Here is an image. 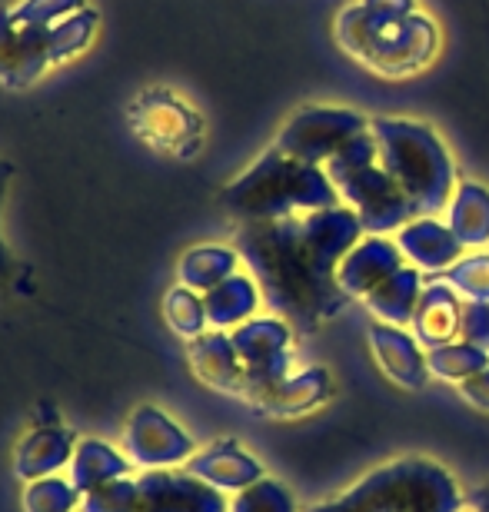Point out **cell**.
Segmentation results:
<instances>
[{"instance_id":"1","label":"cell","mask_w":489,"mask_h":512,"mask_svg":"<svg viewBox=\"0 0 489 512\" xmlns=\"http://www.w3.org/2000/svg\"><path fill=\"white\" fill-rule=\"evenodd\" d=\"M363 237L360 217L336 203L300 217L243 223L237 253L260 283L263 303L287 323L313 330L350 303L336 283V266Z\"/></svg>"},{"instance_id":"2","label":"cell","mask_w":489,"mask_h":512,"mask_svg":"<svg viewBox=\"0 0 489 512\" xmlns=\"http://www.w3.org/2000/svg\"><path fill=\"white\" fill-rule=\"evenodd\" d=\"M333 40L346 57L376 77H416L440 57L443 34L426 10H373L360 0L333 17Z\"/></svg>"},{"instance_id":"3","label":"cell","mask_w":489,"mask_h":512,"mask_svg":"<svg viewBox=\"0 0 489 512\" xmlns=\"http://www.w3.org/2000/svg\"><path fill=\"white\" fill-rule=\"evenodd\" d=\"M380 167L400 183L416 217H440L460 187V170L446 140L416 117L370 120Z\"/></svg>"},{"instance_id":"4","label":"cell","mask_w":489,"mask_h":512,"mask_svg":"<svg viewBox=\"0 0 489 512\" xmlns=\"http://www.w3.org/2000/svg\"><path fill=\"white\" fill-rule=\"evenodd\" d=\"M220 200L243 223L300 217V213L326 210L340 203L323 167L290 157L280 147H270L257 163H250L220 193Z\"/></svg>"},{"instance_id":"5","label":"cell","mask_w":489,"mask_h":512,"mask_svg":"<svg viewBox=\"0 0 489 512\" xmlns=\"http://www.w3.org/2000/svg\"><path fill=\"white\" fill-rule=\"evenodd\" d=\"M323 170L336 187L340 203H346L360 217L366 233L396 237V230H403L416 217L413 203L400 190V183L380 167L373 130H366L350 147H343Z\"/></svg>"},{"instance_id":"6","label":"cell","mask_w":489,"mask_h":512,"mask_svg":"<svg viewBox=\"0 0 489 512\" xmlns=\"http://www.w3.org/2000/svg\"><path fill=\"white\" fill-rule=\"evenodd\" d=\"M463 499L453 479L430 459H400L376 469L340 499L307 512H460Z\"/></svg>"},{"instance_id":"7","label":"cell","mask_w":489,"mask_h":512,"mask_svg":"<svg viewBox=\"0 0 489 512\" xmlns=\"http://www.w3.org/2000/svg\"><path fill=\"white\" fill-rule=\"evenodd\" d=\"M370 120L353 107H300L277 133L273 147L313 167H326L343 147L370 130Z\"/></svg>"},{"instance_id":"8","label":"cell","mask_w":489,"mask_h":512,"mask_svg":"<svg viewBox=\"0 0 489 512\" xmlns=\"http://www.w3.org/2000/svg\"><path fill=\"white\" fill-rule=\"evenodd\" d=\"M230 340L237 346L243 360V389L240 396L253 406L267 393L270 386H277L283 376L293 373L290 363V346H293V326L283 316H253V320L240 323L237 330H230Z\"/></svg>"},{"instance_id":"9","label":"cell","mask_w":489,"mask_h":512,"mask_svg":"<svg viewBox=\"0 0 489 512\" xmlns=\"http://www.w3.org/2000/svg\"><path fill=\"white\" fill-rule=\"evenodd\" d=\"M137 137L173 157H193L203 143V120L170 90H147L130 107Z\"/></svg>"},{"instance_id":"10","label":"cell","mask_w":489,"mask_h":512,"mask_svg":"<svg viewBox=\"0 0 489 512\" xmlns=\"http://www.w3.org/2000/svg\"><path fill=\"white\" fill-rule=\"evenodd\" d=\"M127 459L140 469H170L183 466L197 453V443L187 429H180L173 419L157 406H140L127 423L124 433Z\"/></svg>"},{"instance_id":"11","label":"cell","mask_w":489,"mask_h":512,"mask_svg":"<svg viewBox=\"0 0 489 512\" xmlns=\"http://www.w3.org/2000/svg\"><path fill=\"white\" fill-rule=\"evenodd\" d=\"M137 486L140 512H230L227 496L187 469H147Z\"/></svg>"},{"instance_id":"12","label":"cell","mask_w":489,"mask_h":512,"mask_svg":"<svg viewBox=\"0 0 489 512\" xmlns=\"http://www.w3.org/2000/svg\"><path fill=\"white\" fill-rule=\"evenodd\" d=\"M54 64L50 57V27L24 24L10 10L0 14V84L27 87Z\"/></svg>"},{"instance_id":"13","label":"cell","mask_w":489,"mask_h":512,"mask_svg":"<svg viewBox=\"0 0 489 512\" xmlns=\"http://www.w3.org/2000/svg\"><path fill=\"white\" fill-rule=\"evenodd\" d=\"M400 266H406V256L396 247L393 237L366 233V237L343 256L340 266H336V283H340V290L350 296V300H363V296H370L380 283L390 280Z\"/></svg>"},{"instance_id":"14","label":"cell","mask_w":489,"mask_h":512,"mask_svg":"<svg viewBox=\"0 0 489 512\" xmlns=\"http://www.w3.org/2000/svg\"><path fill=\"white\" fill-rule=\"evenodd\" d=\"M370 350L376 366L386 373V380L400 389H423L430 383V363L420 340L406 326L373 323L370 326Z\"/></svg>"},{"instance_id":"15","label":"cell","mask_w":489,"mask_h":512,"mask_svg":"<svg viewBox=\"0 0 489 512\" xmlns=\"http://www.w3.org/2000/svg\"><path fill=\"white\" fill-rule=\"evenodd\" d=\"M183 469H187L190 476L203 479L207 486L220 489V493H243L247 486L263 479L260 459H253L237 439H217L213 446L193 453L187 463H183Z\"/></svg>"},{"instance_id":"16","label":"cell","mask_w":489,"mask_h":512,"mask_svg":"<svg viewBox=\"0 0 489 512\" xmlns=\"http://www.w3.org/2000/svg\"><path fill=\"white\" fill-rule=\"evenodd\" d=\"M393 240L403 250L406 263L433 276L446 273L466 253L450 223L440 217H413L403 230H396Z\"/></svg>"},{"instance_id":"17","label":"cell","mask_w":489,"mask_h":512,"mask_svg":"<svg viewBox=\"0 0 489 512\" xmlns=\"http://www.w3.org/2000/svg\"><path fill=\"white\" fill-rule=\"evenodd\" d=\"M463 296L453 290L443 276H433L423 286V296L416 303V313L410 320V333L420 340L423 350H436L453 340H460V316H463Z\"/></svg>"},{"instance_id":"18","label":"cell","mask_w":489,"mask_h":512,"mask_svg":"<svg viewBox=\"0 0 489 512\" xmlns=\"http://www.w3.org/2000/svg\"><path fill=\"white\" fill-rule=\"evenodd\" d=\"M187 360L200 383H207L210 389H220V393L240 396L243 373L247 370H243V360L227 330H207V333L193 336L187 346Z\"/></svg>"},{"instance_id":"19","label":"cell","mask_w":489,"mask_h":512,"mask_svg":"<svg viewBox=\"0 0 489 512\" xmlns=\"http://www.w3.org/2000/svg\"><path fill=\"white\" fill-rule=\"evenodd\" d=\"M330 396H333V376L323 366H307L300 373H287L253 406L267 416H303L310 409H320Z\"/></svg>"},{"instance_id":"20","label":"cell","mask_w":489,"mask_h":512,"mask_svg":"<svg viewBox=\"0 0 489 512\" xmlns=\"http://www.w3.org/2000/svg\"><path fill=\"white\" fill-rule=\"evenodd\" d=\"M74 433L60 426H40L24 436L14 453V473L27 483L44 476H57L74 459Z\"/></svg>"},{"instance_id":"21","label":"cell","mask_w":489,"mask_h":512,"mask_svg":"<svg viewBox=\"0 0 489 512\" xmlns=\"http://www.w3.org/2000/svg\"><path fill=\"white\" fill-rule=\"evenodd\" d=\"M260 303H263L260 283L250 273H233L230 280H223L210 293H203L210 330H227V333L237 330L240 323L253 320Z\"/></svg>"},{"instance_id":"22","label":"cell","mask_w":489,"mask_h":512,"mask_svg":"<svg viewBox=\"0 0 489 512\" xmlns=\"http://www.w3.org/2000/svg\"><path fill=\"white\" fill-rule=\"evenodd\" d=\"M423 270L416 266H400L390 280L380 283L370 296H363V306L373 313L376 323H390V326H410L413 313H416V303L423 296Z\"/></svg>"},{"instance_id":"23","label":"cell","mask_w":489,"mask_h":512,"mask_svg":"<svg viewBox=\"0 0 489 512\" xmlns=\"http://www.w3.org/2000/svg\"><path fill=\"white\" fill-rule=\"evenodd\" d=\"M443 213L456 240L463 243V250L489 247V187L476 180H460Z\"/></svg>"},{"instance_id":"24","label":"cell","mask_w":489,"mask_h":512,"mask_svg":"<svg viewBox=\"0 0 489 512\" xmlns=\"http://www.w3.org/2000/svg\"><path fill=\"white\" fill-rule=\"evenodd\" d=\"M130 459L124 453H117L114 446L100 443V439H80L74 449V459H70V483L77 486V493L84 496L90 489L110 483V479L127 476Z\"/></svg>"},{"instance_id":"25","label":"cell","mask_w":489,"mask_h":512,"mask_svg":"<svg viewBox=\"0 0 489 512\" xmlns=\"http://www.w3.org/2000/svg\"><path fill=\"white\" fill-rule=\"evenodd\" d=\"M240 266V253L233 247H217V243H207V247H193L183 253V260L177 266V280L180 286H190L197 293H210L213 286H220L223 280H230Z\"/></svg>"},{"instance_id":"26","label":"cell","mask_w":489,"mask_h":512,"mask_svg":"<svg viewBox=\"0 0 489 512\" xmlns=\"http://www.w3.org/2000/svg\"><path fill=\"white\" fill-rule=\"evenodd\" d=\"M426 363H430V376L460 386L486 370L489 350H483V346H476V343H466V340H453L446 346H436V350H426Z\"/></svg>"},{"instance_id":"27","label":"cell","mask_w":489,"mask_h":512,"mask_svg":"<svg viewBox=\"0 0 489 512\" xmlns=\"http://www.w3.org/2000/svg\"><path fill=\"white\" fill-rule=\"evenodd\" d=\"M163 316H167L170 330L177 336H193L207 333V306H203V293L190 290V286H173L167 293V300H163Z\"/></svg>"},{"instance_id":"28","label":"cell","mask_w":489,"mask_h":512,"mask_svg":"<svg viewBox=\"0 0 489 512\" xmlns=\"http://www.w3.org/2000/svg\"><path fill=\"white\" fill-rule=\"evenodd\" d=\"M466 303H489V250H470L440 273Z\"/></svg>"},{"instance_id":"29","label":"cell","mask_w":489,"mask_h":512,"mask_svg":"<svg viewBox=\"0 0 489 512\" xmlns=\"http://www.w3.org/2000/svg\"><path fill=\"white\" fill-rule=\"evenodd\" d=\"M80 493L70 479L44 476L27 483L24 489V512H77Z\"/></svg>"},{"instance_id":"30","label":"cell","mask_w":489,"mask_h":512,"mask_svg":"<svg viewBox=\"0 0 489 512\" xmlns=\"http://www.w3.org/2000/svg\"><path fill=\"white\" fill-rule=\"evenodd\" d=\"M80 512H140L137 479H110V483L90 489L80 496Z\"/></svg>"},{"instance_id":"31","label":"cell","mask_w":489,"mask_h":512,"mask_svg":"<svg viewBox=\"0 0 489 512\" xmlns=\"http://www.w3.org/2000/svg\"><path fill=\"white\" fill-rule=\"evenodd\" d=\"M94 27H97L94 10H77V14H70L60 24L50 27V57H54V64L70 54H80L90 44V37H94Z\"/></svg>"},{"instance_id":"32","label":"cell","mask_w":489,"mask_h":512,"mask_svg":"<svg viewBox=\"0 0 489 512\" xmlns=\"http://www.w3.org/2000/svg\"><path fill=\"white\" fill-rule=\"evenodd\" d=\"M230 512H300V509L293 503L287 486L263 476L260 483H253L243 489V493L233 496Z\"/></svg>"},{"instance_id":"33","label":"cell","mask_w":489,"mask_h":512,"mask_svg":"<svg viewBox=\"0 0 489 512\" xmlns=\"http://www.w3.org/2000/svg\"><path fill=\"white\" fill-rule=\"evenodd\" d=\"M84 4V0H24L20 7H14L10 14L17 20H24V24H44V27H54L60 24L64 17L77 14V7Z\"/></svg>"},{"instance_id":"34","label":"cell","mask_w":489,"mask_h":512,"mask_svg":"<svg viewBox=\"0 0 489 512\" xmlns=\"http://www.w3.org/2000/svg\"><path fill=\"white\" fill-rule=\"evenodd\" d=\"M460 340L489 350V303H463Z\"/></svg>"},{"instance_id":"35","label":"cell","mask_w":489,"mask_h":512,"mask_svg":"<svg viewBox=\"0 0 489 512\" xmlns=\"http://www.w3.org/2000/svg\"><path fill=\"white\" fill-rule=\"evenodd\" d=\"M460 396L473 409H483V413H489V366H486L483 373H476L473 380L460 383Z\"/></svg>"},{"instance_id":"36","label":"cell","mask_w":489,"mask_h":512,"mask_svg":"<svg viewBox=\"0 0 489 512\" xmlns=\"http://www.w3.org/2000/svg\"><path fill=\"white\" fill-rule=\"evenodd\" d=\"M363 7L373 10H396V14H410V10H420L416 0H360Z\"/></svg>"},{"instance_id":"37","label":"cell","mask_w":489,"mask_h":512,"mask_svg":"<svg viewBox=\"0 0 489 512\" xmlns=\"http://www.w3.org/2000/svg\"><path fill=\"white\" fill-rule=\"evenodd\" d=\"M17 263H14V253H10V247L4 240H0V286L10 283V276H14Z\"/></svg>"},{"instance_id":"38","label":"cell","mask_w":489,"mask_h":512,"mask_svg":"<svg viewBox=\"0 0 489 512\" xmlns=\"http://www.w3.org/2000/svg\"><path fill=\"white\" fill-rule=\"evenodd\" d=\"M10 177H14V167H10L7 160H0V213H4V197H7Z\"/></svg>"},{"instance_id":"39","label":"cell","mask_w":489,"mask_h":512,"mask_svg":"<svg viewBox=\"0 0 489 512\" xmlns=\"http://www.w3.org/2000/svg\"><path fill=\"white\" fill-rule=\"evenodd\" d=\"M460 512H489V506H470V503H463Z\"/></svg>"}]
</instances>
